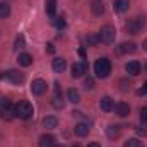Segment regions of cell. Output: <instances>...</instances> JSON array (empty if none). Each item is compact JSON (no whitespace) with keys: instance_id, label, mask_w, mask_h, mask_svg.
Returning a JSON list of instances; mask_svg holds the SVG:
<instances>
[{"instance_id":"7","label":"cell","mask_w":147,"mask_h":147,"mask_svg":"<svg viewBox=\"0 0 147 147\" xmlns=\"http://www.w3.org/2000/svg\"><path fill=\"white\" fill-rule=\"evenodd\" d=\"M46 89H48V84H46V80H43V79H34V80L31 82V92L36 94V96L45 94Z\"/></svg>"},{"instance_id":"5","label":"cell","mask_w":147,"mask_h":147,"mask_svg":"<svg viewBox=\"0 0 147 147\" xmlns=\"http://www.w3.org/2000/svg\"><path fill=\"white\" fill-rule=\"evenodd\" d=\"M0 116H2V120H5V121H12V120L17 116V113H16V106H14L9 99H3V101H2Z\"/></svg>"},{"instance_id":"6","label":"cell","mask_w":147,"mask_h":147,"mask_svg":"<svg viewBox=\"0 0 147 147\" xmlns=\"http://www.w3.org/2000/svg\"><path fill=\"white\" fill-rule=\"evenodd\" d=\"M2 79H7V80H10L12 84H22L24 82V74L22 72H19V70H14V69H10V70H7V72H3L2 74Z\"/></svg>"},{"instance_id":"3","label":"cell","mask_w":147,"mask_h":147,"mask_svg":"<svg viewBox=\"0 0 147 147\" xmlns=\"http://www.w3.org/2000/svg\"><path fill=\"white\" fill-rule=\"evenodd\" d=\"M16 113H17V116L21 118V120H28V118H31L33 116V105L29 103V101H19L17 105H16Z\"/></svg>"},{"instance_id":"11","label":"cell","mask_w":147,"mask_h":147,"mask_svg":"<svg viewBox=\"0 0 147 147\" xmlns=\"http://www.w3.org/2000/svg\"><path fill=\"white\" fill-rule=\"evenodd\" d=\"M140 69H142V65L137 60H132V62H128L125 65V70H127V74H130V75H139L140 74Z\"/></svg>"},{"instance_id":"16","label":"cell","mask_w":147,"mask_h":147,"mask_svg":"<svg viewBox=\"0 0 147 147\" xmlns=\"http://www.w3.org/2000/svg\"><path fill=\"white\" fill-rule=\"evenodd\" d=\"M128 7H130V2L128 0H115V3H113V9H115V12H127L128 10Z\"/></svg>"},{"instance_id":"37","label":"cell","mask_w":147,"mask_h":147,"mask_svg":"<svg viewBox=\"0 0 147 147\" xmlns=\"http://www.w3.org/2000/svg\"><path fill=\"white\" fill-rule=\"evenodd\" d=\"M72 147H80V146H79V144H74V146Z\"/></svg>"},{"instance_id":"8","label":"cell","mask_w":147,"mask_h":147,"mask_svg":"<svg viewBox=\"0 0 147 147\" xmlns=\"http://www.w3.org/2000/svg\"><path fill=\"white\" fill-rule=\"evenodd\" d=\"M51 105H53L55 108H63V98H62V89H60L58 82L55 84V94H53V98H51Z\"/></svg>"},{"instance_id":"2","label":"cell","mask_w":147,"mask_h":147,"mask_svg":"<svg viewBox=\"0 0 147 147\" xmlns=\"http://www.w3.org/2000/svg\"><path fill=\"white\" fill-rule=\"evenodd\" d=\"M144 28H146V17H142V16L134 17V19H130V21L125 24V29H127L130 34H139Z\"/></svg>"},{"instance_id":"39","label":"cell","mask_w":147,"mask_h":147,"mask_svg":"<svg viewBox=\"0 0 147 147\" xmlns=\"http://www.w3.org/2000/svg\"><path fill=\"white\" fill-rule=\"evenodd\" d=\"M57 147H65V146H57Z\"/></svg>"},{"instance_id":"21","label":"cell","mask_w":147,"mask_h":147,"mask_svg":"<svg viewBox=\"0 0 147 147\" xmlns=\"http://www.w3.org/2000/svg\"><path fill=\"white\" fill-rule=\"evenodd\" d=\"M17 62H19V65H22V67H29V65L33 63V57H31L29 53H21L19 58H17Z\"/></svg>"},{"instance_id":"31","label":"cell","mask_w":147,"mask_h":147,"mask_svg":"<svg viewBox=\"0 0 147 147\" xmlns=\"http://www.w3.org/2000/svg\"><path fill=\"white\" fill-rule=\"evenodd\" d=\"M46 51H48V53H55V46H53V43H48V45H46Z\"/></svg>"},{"instance_id":"23","label":"cell","mask_w":147,"mask_h":147,"mask_svg":"<svg viewBox=\"0 0 147 147\" xmlns=\"http://www.w3.org/2000/svg\"><path fill=\"white\" fill-rule=\"evenodd\" d=\"M57 125H58L57 116H46V118L43 120V127H45V128H57Z\"/></svg>"},{"instance_id":"27","label":"cell","mask_w":147,"mask_h":147,"mask_svg":"<svg viewBox=\"0 0 147 147\" xmlns=\"http://www.w3.org/2000/svg\"><path fill=\"white\" fill-rule=\"evenodd\" d=\"M123 147H144V146H142V142L137 140V139H128V140L123 144Z\"/></svg>"},{"instance_id":"30","label":"cell","mask_w":147,"mask_h":147,"mask_svg":"<svg viewBox=\"0 0 147 147\" xmlns=\"http://www.w3.org/2000/svg\"><path fill=\"white\" fill-rule=\"evenodd\" d=\"M140 120H142V123L147 125V106H144V108L140 110Z\"/></svg>"},{"instance_id":"33","label":"cell","mask_w":147,"mask_h":147,"mask_svg":"<svg viewBox=\"0 0 147 147\" xmlns=\"http://www.w3.org/2000/svg\"><path fill=\"white\" fill-rule=\"evenodd\" d=\"M79 55H80L82 58H86V50H84V48H79Z\"/></svg>"},{"instance_id":"24","label":"cell","mask_w":147,"mask_h":147,"mask_svg":"<svg viewBox=\"0 0 147 147\" xmlns=\"http://www.w3.org/2000/svg\"><path fill=\"white\" fill-rule=\"evenodd\" d=\"M10 16V7L3 2H0V19H7Z\"/></svg>"},{"instance_id":"1","label":"cell","mask_w":147,"mask_h":147,"mask_svg":"<svg viewBox=\"0 0 147 147\" xmlns=\"http://www.w3.org/2000/svg\"><path fill=\"white\" fill-rule=\"evenodd\" d=\"M94 74L99 79H106L111 74V62L108 58H98L94 63Z\"/></svg>"},{"instance_id":"32","label":"cell","mask_w":147,"mask_h":147,"mask_svg":"<svg viewBox=\"0 0 147 147\" xmlns=\"http://www.w3.org/2000/svg\"><path fill=\"white\" fill-rule=\"evenodd\" d=\"M139 94H140V96H146V94H147V82L144 84V87H142V89L139 91Z\"/></svg>"},{"instance_id":"17","label":"cell","mask_w":147,"mask_h":147,"mask_svg":"<svg viewBox=\"0 0 147 147\" xmlns=\"http://www.w3.org/2000/svg\"><path fill=\"white\" fill-rule=\"evenodd\" d=\"M115 111H116V115H118V116L125 118V116H128V115H130V106H128L127 103H118V105L115 106Z\"/></svg>"},{"instance_id":"29","label":"cell","mask_w":147,"mask_h":147,"mask_svg":"<svg viewBox=\"0 0 147 147\" xmlns=\"http://www.w3.org/2000/svg\"><path fill=\"white\" fill-rule=\"evenodd\" d=\"M84 86H86V89H92V87H94V79H92V77H86Z\"/></svg>"},{"instance_id":"9","label":"cell","mask_w":147,"mask_h":147,"mask_svg":"<svg viewBox=\"0 0 147 147\" xmlns=\"http://www.w3.org/2000/svg\"><path fill=\"white\" fill-rule=\"evenodd\" d=\"M86 72H87V63L86 62H79V63H74L72 65V77L74 79L82 77Z\"/></svg>"},{"instance_id":"15","label":"cell","mask_w":147,"mask_h":147,"mask_svg":"<svg viewBox=\"0 0 147 147\" xmlns=\"http://www.w3.org/2000/svg\"><path fill=\"white\" fill-rule=\"evenodd\" d=\"M74 132H75L79 137H87V134H89V125L84 123V121H80V123H77V125L74 127Z\"/></svg>"},{"instance_id":"10","label":"cell","mask_w":147,"mask_h":147,"mask_svg":"<svg viewBox=\"0 0 147 147\" xmlns=\"http://www.w3.org/2000/svg\"><path fill=\"white\" fill-rule=\"evenodd\" d=\"M38 146L39 147H57V144H55V137L50 135V134H43V135L39 137Z\"/></svg>"},{"instance_id":"14","label":"cell","mask_w":147,"mask_h":147,"mask_svg":"<svg viewBox=\"0 0 147 147\" xmlns=\"http://www.w3.org/2000/svg\"><path fill=\"white\" fill-rule=\"evenodd\" d=\"M99 108L105 111V113H108L115 108V103H113V99H111L110 96H105V98H101V101H99Z\"/></svg>"},{"instance_id":"26","label":"cell","mask_w":147,"mask_h":147,"mask_svg":"<svg viewBox=\"0 0 147 147\" xmlns=\"http://www.w3.org/2000/svg\"><path fill=\"white\" fill-rule=\"evenodd\" d=\"M53 26H55L57 29H63V28L67 26V22H65L63 17H55V19H53Z\"/></svg>"},{"instance_id":"25","label":"cell","mask_w":147,"mask_h":147,"mask_svg":"<svg viewBox=\"0 0 147 147\" xmlns=\"http://www.w3.org/2000/svg\"><path fill=\"white\" fill-rule=\"evenodd\" d=\"M84 41H86L87 46H96V45L99 43V36H98V34H89V36L84 38Z\"/></svg>"},{"instance_id":"36","label":"cell","mask_w":147,"mask_h":147,"mask_svg":"<svg viewBox=\"0 0 147 147\" xmlns=\"http://www.w3.org/2000/svg\"><path fill=\"white\" fill-rule=\"evenodd\" d=\"M142 46H144V50H146V51H147V39H146V41H144V45H142Z\"/></svg>"},{"instance_id":"18","label":"cell","mask_w":147,"mask_h":147,"mask_svg":"<svg viewBox=\"0 0 147 147\" xmlns=\"http://www.w3.org/2000/svg\"><path fill=\"white\" fill-rule=\"evenodd\" d=\"M51 67H53V70L57 74H62L65 70V67H67V62H65V58H55L53 63H51Z\"/></svg>"},{"instance_id":"35","label":"cell","mask_w":147,"mask_h":147,"mask_svg":"<svg viewBox=\"0 0 147 147\" xmlns=\"http://www.w3.org/2000/svg\"><path fill=\"white\" fill-rule=\"evenodd\" d=\"M87 147H101V146H99L98 142H91V144H89V146H87Z\"/></svg>"},{"instance_id":"20","label":"cell","mask_w":147,"mask_h":147,"mask_svg":"<svg viewBox=\"0 0 147 147\" xmlns=\"http://www.w3.org/2000/svg\"><path fill=\"white\" fill-rule=\"evenodd\" d=\"M67 98H69V101H70L72 105L80 103V94H79V91H77V89H74V87H70V89L67 91Z\"/></svg>"},{"instance_id":"40","label":"cell","mask_w":147,"mask_h":147,"mask_svg":"<svg viewBox=\"0 0 147 147\" xmlns=\"http://www.w3.org/2000/svg\"><path fill=\"white\" fill-rule=\"evenodd\" d=\"M146 69H147V63H146Z\"/></svg>"},{"instance_id":"4","label":"cell","mask_w":147,"mask_h":147,"mask_svg":"<svg viewBox=\"0 0 147 147\" xmlns=\"http://www.w3.org/2000/svg\"><path fill=\"white\" fill-rule=\"evenodd\" d=\"M98 36H99V41H101V43H105V45H111V43H115L116 31H115V28H113V26L106 24V26H103V28L99 29Z\"/></svg>"},{"instance_id":"12","label":"cell","mask_w":147,"mask_h":147,"mask_svg":"<svg viewBox=\"0 0 147 147\" xmlns=\"http://www.w3.org/2000/svg\"><path fill=\"white\" fill-rule=\"evenodd\" d=\"M91 12L94 16H103L105 14V3H103V0H92L91 2Z\"/></svg>"},{"instance_id":"19","label":"cell","mask_w":147,"mask_h":147,"mask_svg":"<svg viewBox=\"0 0 147 147\" xmlns=\"http://www.w3.org/2000/svg\"><path fill=\"white\" fill-rule=\"evenodd\" d=\"M120 134H121V130H120V127L118 125H108V128H106V135H108V139H118L120 137Z\"/></svg>"},{"instance_id":"38","label":"cell","mask_w":147,"mask_h":147,"mask_svg":"<svg viewBox=\"0 0 147 147\" xmlns=\"http://www.w3.org/2000/svg\"><path fill=\"white\" fill-rule=\"evenodd\" d=\"M2 101H3V99H0V108H2Z\"/></svg>"},{"instance_id":"28","label":"cell","mask_w":147,"mask_h":147,"mask_svg":"<svg viewBox=\"0 0 147 147\" xmlns=\"http://www.w3.org/2000/svg\"><path fill=\"white\" fill-rule=\"evenodd\" d=\"M26 46V39L22 34H19V36L16 38V50H19V48H24Z\"/></svg>"},{"instance_id":"22","label":"cell","mask_w":147,"mask_h":147,"mask_svg":"<svg viewBox=\"0 0 147 147\" xmlns=\"http://www.w3.org/2000/svg\"><path fill=\"white\" fill-rule=\"evenodd\" d=\"M45 10H46L48 16L55 17V12H57V0H46V3H45Z\"/></svg>"},{"instance_id":"34","label":"cell","mask_w":147,"mask_h":147,"mask_svg":"<svg viewBox=\"0 0 147 147\" xmlns=\"http://www.w3.org/2000/svg\"><path fill=\"white\" fill-rule=\"evenodd\" d=\"M137 134H139V135H144V137L147 135V132L146 130H142V128H137Z\"/></svg>"},{"instance_id":"13","label":"cell","mask_w":147,"mask_h":147,"mask_svg":"<svg viewBox=\"0 0 147 147\" xmlns=\"http://www.w3.org/2000/svg\"><path fill=\"white\" fill-rule=\"evenodd\" d=\"M135 50H137V45L132 43V41H128V43L125 41V43H121V45L118 46V53H121V55H123V53H134Z\"/></svg>"}]
</instances>
